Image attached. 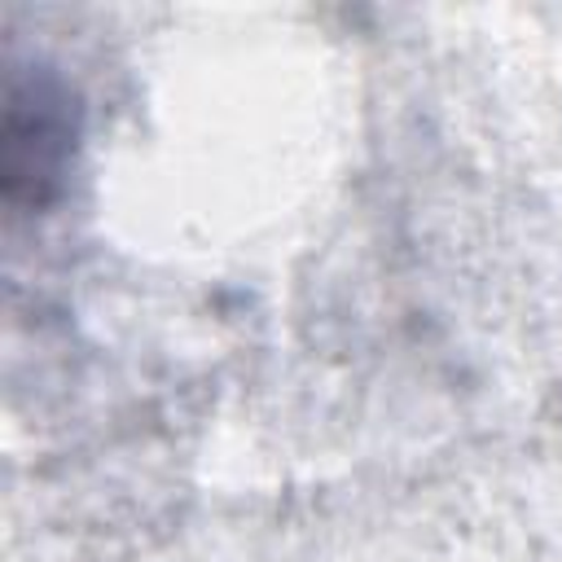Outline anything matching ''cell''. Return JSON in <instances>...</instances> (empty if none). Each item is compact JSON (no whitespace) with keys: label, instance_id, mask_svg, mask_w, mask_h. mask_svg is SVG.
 Instances as JSON below:
<instances>
[{"label":"cell","instance_id":"1","mask_svg":"<svg viewBox=\"0 0 562 562\" xmlns=\"http://www.w3.org/2000/svg\"><path fill=\"white\" fill-rule=\"evenodd\" d=\"M75 145V110L57 79L48 75H13L4 92V127H0V176L4 202L13 211L44 206L61 189V167Z\"/></svg>","mask_w":562,"mask_h":562}]
</instances>
